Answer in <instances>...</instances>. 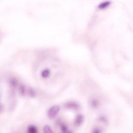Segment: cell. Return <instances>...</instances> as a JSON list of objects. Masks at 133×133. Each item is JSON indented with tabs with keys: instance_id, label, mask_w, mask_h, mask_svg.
I'll use <instances>...</instances> for the list:
<instances>
[{
	"instance_id": "8",
	"label": "cell",
	"mask_w": 133,
	"mask_h": 133,
	"mask_svg": "<svg viewBox=\"0 0 133 133\" xmlns=\"http://www.w3.org/2000/svg\"><path fill=\"white\" fill-rule=\"evenodd\" d=\"M43 131L45 133H50V132H52V130L51 128H50V127L48 125H46L44 127Z\"/></svg>"
},
{
	"instance_id": "2",
	"label": "cell",
	"mask_w": 133,
	"mask_h": 133,
	"mask_svg": "<svg viewBox=\"0 0 133 133\" xmlns=\"http://www.w3.org/2000/svg\"><path fill=\"white\" fill-rule=\"evenodd\" d=\"M84 121V117L82 115H78L75 119V124L76 126L81 125Z\"/></svg>"
},
{
	"instance_id": "9",
	"label": "cell",
	"mask_w": 133,
	"mask_h": 133,
	"mask_svg": "<svg viewBox=\"0 0 133 133\" xmlns=\"http://www.w3.org/2000/svg\"><path fill=\"white\" fill-rule=\"evenodd\" d=\"M28 94L31 97H34L36 95V93H35V91H34V90L31 88H29V89L28 90Z\"/></svg>"
},
{
	"instance_id": "11",
	"label": "cell",
	"mask_w": 133,
	"mask_h": 133,
	"mask_svg": "<svg viewBox=\"0 0 133 133\" xmlns=\"http://www.w3.org/2000/svg\"><path fill=\"white\" fill-rule=\"evenodd\" d=\"M2 110H3V107H2V105L1 104H0V112H2Z\"/></svg>"
},
{
	"instance_id": "10",
	"label": "cell",
	"mask_w": 133,
	"mask_h": 133,
	"mask_svg": "<svg viewBox=\"0 0 133 133\" xmlns=\"http://www.w3.org/2000/svg\"><path fill=\"white\" fill-rule=\"evenodd\" d=\"M68 107L70 108V109H76L77 108V104H76V103H74L73 102L72 103H69L68 104Z\"/></svg>"
},
{
	"instance_id": "1",
	"label": "cell",
	"mask_w": 133,
	"mask_h": 133,
	"mask_svg": "<svg viewBox=\"0 0 133 133\" xmlns=\"http://www.w3.org/2000/svg\"><path fill=\"white\" fill-rule=\"evenodd\" d=\"M59 111L60 107L58 105H54L48 110L47 112L48 116L50 118H54L57 115Z\"/></svg>"
},
{
	"instance_id": "7",
	"label": "cell",
	"mask_w": 133,
	"mask_h": 133,
	"mask_svg": "<svg viewBox=\"0 0 133 133\" xmlns=\"http://www.w3.org/2000/svg\"><path fill=\"white\" fill-rule=\"evenodd\" d=\"M28 131L30 133H36L37 131V128L34 126H30L28 129Z\"/></svg>"
},
{
	"instance_id": "4",
	"label": "cell",
	"mask_w": 133,
	"mask_h": 133,
	"mask_svg": "<svg viewBox=\"0 0 133 133\" xmlns=\"http://www.w3.org/2000/svg\"><path fill=\"white\" fill-rule=\"evenodd\" d=\"M50 74V72L48 69H45L41 72V76L43 78L48 77Z\"/></svg>"
},
{
	"instance_id": "6",
	"label": "cell",
	"mask_w": 133,
	"mask_h": 133,
	"mask_svg": "<svg viewBox=\"0 0 133 133\" xmlns=\"http://www.w3.org/2000/svg\"><path fill=\"white\" fill-rule=\"evenodd\" d=\"M19 93L20 94V95L23 96L26 92V88H25V87L23 85H20V87H19Z\"/></svg>"
},
{
	"instance_id": "5",
	"label": "cell",
	"mask_w": 133,
	"mask_h": 133,
	"mask_svg": "<svg viewBox=\"0 0 133 133\" xmlns=\"http://www.w3.org/2000/svg\"><path fill=\"white\" fill-rule=\"evenodd\" d=\"M10 84L12 88H16L18 85V82L16 78H12L10 79Z\"/></svg>"
},
{
	"instance_id": "3",
	"label": "cell",
	"mask_w": 133,
	"mask_h": 133,
	"mask_svg": "<svg viewBox=\"0 0 133 133\" xmlns=\"http://www.w3.org/2000/svg\"><path fill=\"white\" fill-rule=\"evenodd\" d=\"M110 2L109 1H105V2H103L102 3H101V4H99V5L98 6V8L100 9H104L107 7H108L110 4Z\"/></svg>"
}]
</instances>
